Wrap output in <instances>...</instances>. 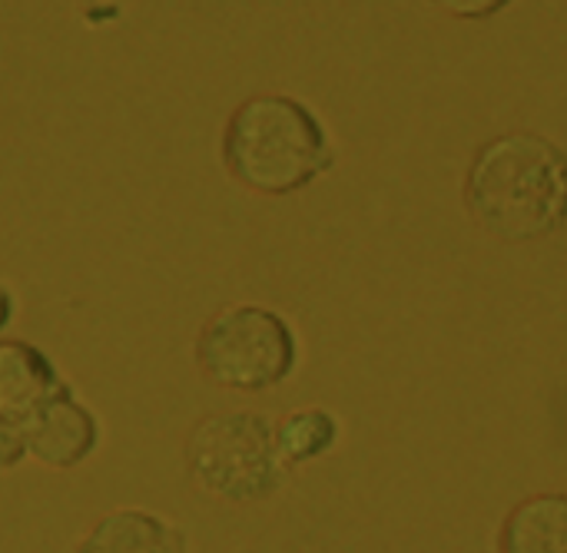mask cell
I'll list each match as a JSON object with an SVG mask.
<instances>
[{
	"mask_svg": "<svg viewBox=\"0 0 567 553\" xmlns=\"http://www.w3.org/2000/svg\"><path fill=\"white\" fill-rule=\"evenodd\" d=\"M475 222L505 242H535L561 229L567 166L558 143L538 133H502L482 143L465 173Z\"/></svg>",
	"mask_w": 567,
	"mask_h": 553,
	"instance_id": "cell-1",
	"label": "cell"
},
{
	"mask_svg": "<svg viewBox=\"0 0 567 553\" xmlns=\"http://www.w3.org/2000/svg\"><path fill=\"white\" fill-rule=\"evenodd\" d=\"M229 176L259 196H292L332 169V143L322 119L289 93L243 100L219 136Z\"/></svg>",
	"mask_w": 567,
	"mask_h": 553,
	"instance_id": "cell-2",
	"label": "cell"
},
{
	"mask_svg": "<svg viewBox=\"0 0 567 553\" xmlns=\"http://www.w3.org/2000/svg\"><path fill=\"white\" fill-rule=\"evenodd\" d=\"M199 372L239 395H259L282 385L299 365L296 328L266 305H233L213 315L193 345Z\"/></svg>",
	"mask_w": 567,
	"mask_h": 553,
	"instance_id": "cell-3",
	"label": "cell"
},
{
	"mask_svg": "<svg viewBox=\"0 0 567 553\" xmlns=\"http://www.w3.org/2000/svg\"><path fill=\"white\" fill-rule=\"evenodd\" d=\"M189 478L226 501H262L289 478L276 448V428L259 411L206 415L186 438Z\"/></svg>",
	"mask_w": 567,
	"mask_h": 553,
	"instance_id": "cell-4",
	"label": "cell"
},
{
	"mask_svg": "<svg viewBox=\"0 0 567 553\" xmlns=\"http://www.w3.org/2000/svg\"><path fill=\"white\" fill-rule=\"evenodd\" d=\"M20 431L27 455L53 471L83 465L100 445V421L86 405L76 401L70 385H63Z\"/></svg>",
	"mask_w": 567,
	"mask_h": 553,
	"instance_id": "cell-5",
	"label": "cell"
},
{
	"mask_svg": "<svg viewBox=\"0 0 567 553\" xmlns=\"http://www.w3.org/2000/svg\"><path fill=\"white\" fill-rule=\"evenodd\" d=\"M66 382L30 342L0 338V421L23 428Z\"/></svg>",
	"mask_w": 567,
	"mask_h": 553,
	"instance_id": "cell-6",
	"label": "cell"
},
{
	"mask_svg": "<svg viewBox=\"0 0 567 553\" xmlns=\"http://www.w3.org/2000/svg\"><path fill=\"white\" fill-rule=\"evenodd\" d=\"M73 553H189L186 534L159 514L123 508L103 514Z\"/></svg>",
	"mask_w": 567,
	"mask_h": 553,
	"instance_id": "cell-7",
	"label": "cell"
},
{
	"mask_svg": "<svg viewBox=\"0 0 567 553\" xmlns=\"http://www.w3.org/2000/svg\"><path fill=\"white\" fill-rule=\"evenodd\" d=\"M498 553H567L565 494H532L508 511Z\"/></svg>",
	"mask_w": 567,
	"mask_h": 553,
	"instance_id": "cell-8",
	"label": "cell"
},
{
	"mask_svg": "<svg viewBox=\"0 0 567 553\" xmlns=\"http://www.w3.org/2000/svg\"><path fill=\"white\" fill-rule=\"evenodd\" d=\"M276 428V448L286 468L329 455L339 441V418L326 408H296Z\"/></svg>",
	"mask_w": 567,
	"mask_h": 553,
	"instance_id": "cell-9",
	"label": "cell"
},
{
	"mask_svg": "<svg viewBox=\"0 0 567 553\" xmlns=\"http://www.w3.org/2000/svg\"><path fill=\"white\" fill-rule=\"evenodd\" d=\"M23 458H27L23 431H20V428H13V425H3V421H0V474H3V471H13Z\"/></svg>",
	"mask_w": 567,
	"mask_h": 553,
	"instance_id": "cell-10",
	"label": "cell"
},
{
	"mask_svg": "<svg viewBox=\"0 0 567 553\" xmlns=\"http://www.w3.org/2000/svg\"><path fill=\"white\" fill-rule=\"evenodd\" d=\"M13 315H17V299H13V292L0 282V332L10 328Z\"/></svg>",
	"mask_w": 567,
	"mask_h": 553,
	"instance_id": "cell-11",
	"label": "cell"
},
{
	"mask_svg": "<svg viewBox=\"0 0 567 553\" xmlns=\"http://www.w3.org/2000/svg\"><path fill=\"white\" fill-rule=\"evenodd\" d=\"M505 3H452V10L455 13H462V17H492L495 10H502Z\"/></svg>",
	"mask_w": 567,
	"mask_h": 553,
	"instance_id": "cell-12",
	"label": "cell"
}]
</instances>
